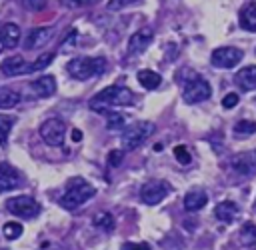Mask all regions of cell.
<instances>
[{
  "label": "cell",
  "mask_w": 256,
  "mask_h": 250,
  "mask_svg": "<svg viewBox=\"0 0 256 250\" xmlns=\"http://www.w3.org/2000/svg\"><path fill=\"white\" fill-rule=\"evenodd\" d=\"M134 102V94L130 92V88L126 86H108L104 90H100L96 96L90 98L88 106L96 112H102L106 108L112 106H128Z\"/></svg>",
  "instance_id": "6da1fadb"
},
{
  "label": "cell",
  "mask_w": 256,
  "mask_h": 250,
  "mask_svg": "<svg viewBox=\"0 0 256 250\" xmlns=\"http://www.w3.org/2000/svg\"><path fill=\"white\" fill-rule=\"evenodd\" d=\"M96 194V188L86 182L84 178H72L68 182V188L66 192L62 194L60 198V204L66 208V210H76L78 206H82L88 198H92Z\"/></svg>",
  "instance_id": "7a4b0ae2"
},
{
  "label": "cell",
  "mask_w": 256,
  "mask_h": 250,
  "mask_svg": "<svg viewBox=\"0 0 256 250\" xmlns=\"http://www.w3.org/2000/svg\"><path fill=\"white\" fill-rule=\"evenodd\" d=\"M104 68H106V60L104 58H90V56L72 58L66 64V70L76 80H88V78L100 76L104 72Z\"/></svg>",
  "instance_id": "3957f363"
},
{
  "label": "cell",
  "mask_w": 256,
  "mask_h": 250,
  "mask_svg": "<svg viewBox=\"0 0 256 250\" xmlns=\"http://www.w3.org/2000/svg\"><path fill=\"white\" fill-rule=\"evenodd\" d=\"M154 132V124L152 122H136L132 126H128L122 134V148L124 150H136L138 146L144 144L146 138H150Z\"/></svg>",
  "instance_id": "277c9868"
},
{
  "label": "cell",
  "mask_w": 256,
  "mask_h": 250,
  "mask_svg": "<svg viewBox=\"0 0 256 250\" xmlns=\"http://www.w3.org/2000/svg\"><path fill=\"white\" fill-rule=\"evenodd\" d=\"M182 98H184V102H188V104L204 102L206 98H210V84H208L204 78L192 74V80L186 82V86H184V90H182Z\"/></svg>",
  "instance_id": "5b68a950"
},
{
  "label": "cell",
  "mask_w": 256,
  "mask_h": 250,
  "mask_svg": "<svg viewBox=\"0 0 256 250\" xmlns=\"http://www.w3.org/2000/svg\"><path fill=\"white\" fill-rule=\"evenodd\" d=\"M66 124L60 118H48L40 124V136L48 146H60L64 142Z\"/></svg>",
  "instance_id": "8992f818"
},
{
  "label": "cell",
  "mask_w": 256,
  "mask_h": 250,
  "mask_svg": "<svg viewBox=\"0 0 256 250\" xmlns=\"http://www.w3.org/2000/svg\"><path fill=\"white\" fill-rule=\"evenodd\" d=\"M168 194H170V184L164 182V180H150L140 188V198L148 206H154V204L162 202Z\"/></svg>",
  "instance_id": "52a82bcc"
},
{
  "label": "cell",
  "mask_w": 256,
  "mask_h": 250,
  "mask_svg": "<svg viewBox=\"0 0 256 250\" xmlns=\"http://www.w3.org/2000/svg\"><path fill=\"white\" fill-rule=\"evenodd\" d=\"M8 212H12L14 216H22V218H34L40 214V204L30 198V196H14L6 202Z\"/></svg>",
  "instance_id": "ba28073f"
},
{
  "label": "cell",
  "mask_w": 256,
  "mask_h": 250,
  "mask_svg": "<svg viewBox=\"0 0 256 250\" xmlns=\"http://www.w3.org/2000/svg\"><path fill=\"white\" fill-rule=\"evenodd\" d=\"M210 60L216 68H234L242 60V50L234 46H220L212 52Z\"/></svg>",
  "instance_id": "9c48e42d"
},
{
  "label": "cell",
  "mask_w": 256,
  "mask_h": 250,
  "mask_svg": "<svg viewBox=\"0 0 256 250\" xmlns=\"http://www.w3.org/2000/svg\"><path fill=\"white\" fill-rule=\"evenodd\" d=\"M54 34V28H46V26H40V28H32L26 38H24V48L26 50H34V48H40L44 46Z\"/></svg>",
  "instance_id": "30bf717a"
},
{
  "label": "cell",
  "mask_w": 256,
  "mask_h": 250,
  "mask_svg": "<svg viewBox=\"0 0 256 250\" xmlns=\"http://www.w3.org/2000/svg\"><path fill=\"white\" fill-rule=\"evenodd\" d=\"M20 184H22V176L8 162H0V192L14 190Z\"/></svg>",
  "instance_id": "8fae6325"
},
{
  "label": "cell",
  "mask_w": 256,
  "mask_h": 250,
  "mask_svg": "<svg viewBox=\"0 0 256 250\" xmlns=\"http://www.w3.org/2000/svg\"><path fill=\"white\" fill-rule=\"evenodd\" d=\"M150 42H152V30L150 28H142V30L134 32L130 36V40H128V54L144 52Z\"/></svg>",
  "instance_id": "7c38bea8"
},
{
  "label": "cell",
  "mask_w": 256,
  "mask_h": 250,
  "mask_svg": "<svg viewBox=\"0 0 256 250\" xmlns=\"http://www.w3.org/2000/svg\"><path fill=\"white\" fill-rule=\"evenodd\" d=\"M0 40H2V46L12 50L20 44V26L16 22H6L0 30Z\"/></svg>",
  "instance_id": "4fadbf2b"
},
{
  "label": "cell",
  "mask_w": 256,
  "mask_h": 250,
  "mask_svg": "<svg viewBox=\"0 0 256 250\" xmlns=\"http://www.w3.org/2000/svg\"><path fill=\"white\" fill-rule=\"evenodd\" d=\"M0 70L6 76H18V74H26L28 72V62L22 56H10L6 60L0 62Z\"/></svg>",
  "instance_id": "5bb4252c"
},
{
  "label": "cell",
  "mask_w": 256,
  "mask_h": 250,
  "mask_svg": "<svg viewBox=\"0 0 256 250\" xmlns=\"http://www.w3.org/2000/svg\"><path fill=\"white\" fill-rule=\"evenodd\" d=\"M206 202H208V194H206V190H202V188H192V190L186 192V196H184V208H186L188 212H196V210L204 208Z\"/></svg>",
  "instance_id": "9a60e30c"
},
{
  "label": "cell",
  "mask_w": 256,
  "mask_h": 250,
  "mask_svg": "<svg viewBox=\"0 0 256 250\" xmlns=\"http://www.w3.org/2000/svg\"><path fill=\"white\" fill-rule=\"evenodd\" d=\"M32 90H34L36 96H40V98H48V96H52V94L56 92V80H54V76L44 74V76L32 80Z\"/></svg>",
  "instance_id": "2e32d148"
},
{
  "label": "cell",
  "mask_w": 256,
  "mask_h": 250,
  "mask_svg": "<svg viewBox=\"0 0 256 250\" xmlns=\"http://www.w3.org/2000/svg\"><path fill=\"white\" fill-rule=\"evenodd\" d=\"M234 82L244 90V92H250L256 88V66H244L236 76H234Z\"/></svg>",
  "instance_id": "e0dca14e"
},
{
  "label": "cell",
  "mask_w": 256,
  "mask_h": 250,
  "mask_svg": "<svg viewBox=\"0 0 256 250\" xmlns=\"http://www.w3.org/2000/svg\"><path fill=\"white\" fill-rule=\"evenodd\" d=\"M214 214H216V218H218L220 222L230 224V222H234V218L238 216V206H236V202H232V200H224V202H220V204L214 208Z\"/></svg>",
  "instance_id": "ac0fdd59"
},
{
  "label": "cell",
  "mask_w": 256,
  "mask_h": 250,
  "mask_svg": "<svg viewBox=\"0 0 256 250\" xmlns=\"http://www.w3.org/2000/svg\"><path fill=\"white\" fill-rule=\"evenodd\" d=\"M240 26L248 32H256V4L248 2L240 10Z\"/></svg>",
  "instance_id": "d6986e66"
},
{
  "label": "cell",
  "mask_w": 256,
  "mask_h": 250,
  "mask_svg": "<svg viewBox=\"0 0 256 250\" xmlns=\"http://www.w3.org/2000/svg\"><path fill=\"white\" fill-rule=\"evenodd\" d=\"M136 78H138V82H140L144 88H148V90L158 88V86H160V82H162L160 74H156L154 70H140Z\"/></svg>",
  "instance_id": "ffe728a7"
},
{
  "label": "cell",
  "mask_w": 256,
  "mask_h": 250,
  "mask_svg": "<svg viewBox=\"0 0 256 250\" xmlns=\"http://www.w3.org/2000/svg\"><path fill=\"white\" fill-rule=\"evenodd\" d=\"M20 102V94L10 88H0V110H10Z\"/></svg>",
  "instance_id": "44dd1931"
},
{
  "label": "cell",
  "mask_w": 256,
  "mask_h": 250,
  "mask_svg": "<svg viewBox=\"0 0 256 250\" xmlns=\"http://www.w3.org/2000/svg\"><path fill=\"white\" fill-rule=\"evenodd\" d=\"M238 240L242 246H254L256 244V224L246 222L238 232Z\"/></svg>",
  "instance_id": "7402d4cb"
},
{
  "label": "cell",
  "mask_w": 256,
  "mask_h": 250,
  "mask_svg": "<svg viewBox=\"0 0 256 250\" xmlns=\"http://www.w3.org/2000/svg\"><path fill=\"white\" fill-rule=\"evenodd\" d=\"M12 126H14V118L6 116V114H0V146H6Z\"/></svg>",
  "instance_id": "603a6c76"
},
{
  "label": "cell",
  "mask_w": 256,
  "mask_h": 250,
  "mask_svg": "<svg viewBox=\"0 0 256 250\" xmlns=\"http://www.w3.org/2000/svg\"><path fill=\"white\" fill-rule=\"evenodd\" d=\"M254 132H256V122H252V120H240L234 124V134H238V136H250Z\"/></svg>",
  "instance_id": "cb8c5ba5"
},
{
  "label": "cell",
  "mask_w": 256,
  "mask_h": 250,
  "mask_svg": "<svg viewBox=\"0 0 256 250\" xmlns=\"http://www.w3.org/2000/svg\"><path fill=\"white\" fill-rule=\"evenodd\" d=\"M94 226H98L102 230H112L114 228V216L108 212H100L94 216Z\"/></svg>",
  "instance_id": "d4e9b609"
},
{
  "label": "cell",
  "mask_w": 256,
  "mask_h": 250,
  "mask_svg": "<svg viewBox=\"0 0 256 250\" xmlns=\"http://www.w3.org/2000/svg\"><path fill=\"white\" fill-rule=\"evenodd\" d=\"M52 60H54V54H52V52H46V54H42L40 58H36L32 64H28V72L42 70V68H46L48 64H52Z\"/></svg>",
  "instance_id": "484cf974"
},
{
  "label": "cell",
  "mask_w": 256,
  "mask_h": 250,
  "mask_svg": "<svg viewBox=\"0 0 256 250\" xmlns=\"http://www.w3.org/2000/svg\"><path fill=\"white\" fill-rule=\"evenodd\" d=\"M124 126H126V116H124V114L112 112V114L108 116V122H106V128H108V130H120V128H124Z\"/></svg>",
  "instance_id": "4316f807"
},
{
  "label": "cell",
  "mask_w": 256,
  "mask_h": 250,
  "mask_svg": "<svg viewBox=\"0 0 256 250\" xmlns=\"http://www.w3.org/2000/svg\"><path fill=\"white\" fill-rule=\"evenodd\" d=\"M2 232H4L6 240H16V238L22 234V224H18V222H8V224H4Z\"/></svg>",
  "instance_id": "83f0119b"
},
{
  "label": "cell",
  "mask_w": 256,
  "mask_h": 250,
  "mask_svg": "<svg viewBox=\"0 0 256 250\" xmlns=\"http://www.w3.org/2000/svg\"><path fill=\"white\" fill-rule=\"evenodd\" d=\"M234 170L242 172V174H250L252 172V162L248 160V156H240L234 160Z\"/></svg>",
  "instance_id": "f1b7e54d"
},
{
  "label": "cell",
  "mask_w": 256,
  "mask_h": 250,
  "mask_svg": "<svg viewBox=\"0 0 256 250\" xmlns=\"http://www.w3.org/2000/svg\"><path fill=\"white\" fill-rule=\"evenodd\" d=\"M174 158H176L180 164H190V160H192L188 148L182 146V144H180V146H174Z\"/></svg>",
  "instance_id": "f546056e"
},
{
  "label": "cell",
  "mask_w": 256,
  "mask_h": 250,
  "mask_svg": "<svg viewBox=\"0 0 256 250\" xmlns=\"http://www.w3.org/2000/svg\"><path fill=\"white\" fill-rule=\"evenodd\" d=\"M94 2H98V0H60V4H62L64 8H68V10L82 8V6H90V4H94Z\"/></svg>",
  "instance_id": "4dcf8cb0"
},
{
  "label": "cell",
  "mask_w": 256,
  "mask_h": 250,
  "mask_svg": "<svg viewBox=\"0 0 256 250\" xmlns=\"http://www.w3.org/2000/svg\"><path fill=\"white\" fill-rule=\"evenodd\" d=\"M22 4L32 12H40L46 8V0H22Z\"/></svg>",
  "instance_id": "1f68e13d"
},
{
  "label": "cell",
  "mask_w": 256,
  "mask_h": 250,
  "mask_svg": "<svg viewBox=\"0 0 256 250\" xmlns=\"http://www.w3.org/2000/svg\"><path fill=\"white\" fill-rule=\"evenodd\" d=\"M138 0H110L108 2V10H120V8H126L130 4H134Z\"/></svg>",
  "instance_id": "d6a6232c"
},
{
  "label": "cell",
  "mask_w": 256,
  "mask_h": 250,
  "mask_svg": "<svg viewBox=\"0 0 256 250\" xmlns=\"http://www.w3.org/2000/svg\"><path fill=\"white\" fill-rule=\"evenodd\" d=\"M236 104H238V94H234V92H232V94H226V96L222 98V106L228 108V110L234 108Z\"/></svg>",
  "instance_id": "836d02e7"
},
{
  "label": "cell",
  "mask_w": 256,
  "mask_h": 250,
  "mask_svg": "<svg viewBox=\"0 0 256 250\" xmlns=\"http://www.w3.org/2000/svg\"><path fill=\"white\" fill-rule=\"evenodd\" d=\"M122 250H150V244H146V242H138V244L126 242V244H122Z\"/></svg>",
  "instance_id": "e575fe53"
},
{
  "label": "cell",
  "mask_w": 256,
  "mask_h": 250,
  "mask_svg": "<svg viewBox=\"0 0 256 250\" xmlns=\"http://www.w3.org/2000/svg\"><path fill=\"white\" fill-rule=\"evenodd\" d=\"M122 158H124L122 150H112V152H110V156H108V162H110L112 166H118V164L122 162Z\"/></svg>",
  "instance_id": "d590c367"
},
{
  "label": "cell",
  "mask_w": 256,
  "mask_h": 250,
  "mask_svg": "<svg viewBox=\"0 0 256 250\" xmlns=\"http://www.w3.org/2000/svg\"><path fill=\"white\" fill-rule=\"evenodd\" d=\"M74 40H76V30H72V32L68 34V38H66L64 44H62V50H68L70 46H74Z\"/></svg>",
  "instance_id": "8d00e7d4"
},
{
  "label": "cell",
  "mask_w": 256,
  "mask_h": 250,
  "mask_svg": "<svg viewBox=\"0 0 256 250\" xmlns=\"http://www.w3.org/2000/svg\"><path fill=\"white\" fill-rule=\"evenodd\" d=\"M72 140L74 142H80L82 140V132L80 130H72Z\"/></svg>",
  "instance_id": "74e56055"
},
{
  "label": "cell",
  "mask_w": 256,
  "mask_h": 250,
  "mask_svg": "<svg viewBox=\"0 0 256 250\" xmlns=\"http://www.w3.org/2000/svg\"><path fill=\"white\" fill-rule=\"evenodd\" d=\"M2 50H4V46H2V40H0V52H2Z\"/></svg>",
  "instance_id": "f35d334b"
}]
</instances>
